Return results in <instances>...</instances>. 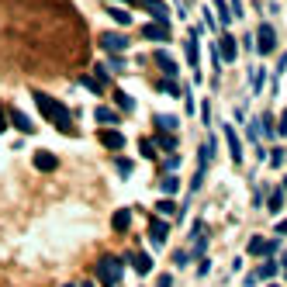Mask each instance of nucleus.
I'll list each match as a JSON object with an SVG mask.
<instances>
[{"mask_svg": "<svg viewBox=\"0 0 287 287\" xmlns=\"http://www.w3.org/2000/svg\"><path fill=\"white\" fill-rule=\"evenodd\" d=\"M159 145L166 149V152H173V149H177V139H173V135H159Z\"/></svg>", "mask_w": 287, "mask_h": 287, "instance_id": "nucleus-23", "label": "nucleus"}, {"mask_svg": "<svg viewBox=\"0 0 287 287\" xmlns=\"http://www.w3.org/2000/svg\"><path fill=\"white\" fill-rule=\"evenodd\" d=\"M187 62L197 69V42H194V38H190V42H187Z\"/></svg>", "mask_w": 287, "mask_h": 287, "instance_id": "nucleus-21", "label": "nucleus"}, {"mask_svg": "<svg viewBox=\"0 0 287 287\" xmlns=\"http://www.w3.org/2000/svg\"><path fill=\"white\" fill-rule=\"evenodd\" d=\"M118 107H121V111H132V107H135V101H132L128 94H118Z\"/></svg>", "mask_w": 287, "mask_h": 287, "instance_id": "nucleus-22", "label": "nucleus"}, {"mask_svg": "<svg viewBox=\"0 0 287 287\" xmlns=\"http://www.w3.org/2000/svg\"><path fill=\"white\" fill-rule=\"evenodd\" d=\"M94 118H97V125H118V121H121V114L111 111V107H97Z\"/></svg>", "mask_w": 287, "mask_h": 287, "instance_id": "nucleus-9", "label": "nucleus"}, {"mask_svg": "<svg viewBox=\"0 0 287 287\" xmlns=\"http://www.w3.org/2000/svg\"><path fill=\"white\" fill-rule=\"evenodd\" d=\"M132 266H135L139 273H149V270H152V260H149L145 253H132Z\"/></svg>", "mask_w": 287, "mask_h": 287, "instance_id": "nucleus-14", "label": "nucleus"}, {"mask_svg": "<svg viewBox=\"0 0 287 287\" xmlns=\"http://www.w3.org/2000/svg\"><path fill=\"white\" fill-rule=\"evenodd\" d=\"M156 287H173V277H170V273H163V277L156 280Z\"/></svg>", "mask_w": 287, "mask_h": 287, "instance_id": "nucleus-30", "label": "nucleus"}, {"mask_svg": "<svg viewBox=\"0 0 287 287\" xmlns=\"http://www.w3.org/2000/svg\"><path fill=\"white\" fill-rule=\"evenodd\" d=\"M263 249H266V242H263V239H260V235H256V239H253V242H249V253H263Z\"/></svg>", "mask_w": 287, "mask_h": 287, "instance_id": "nucleus-27", "label": "nucleus"}, {"mask_svg": "<svg viewBox=\"0 0 287 287\" xmlns=\"http://www.w3.org/2000/svg\"><path fill=\"white\" fill-rule=\"evenodd\" d=\"M173 263H177V266H187V263H190V253H184V249H180V253L173 256Z\"/></svg>", "mask_w": 287, "mask_h": 287, "instance_id": "nucleus-28", "label": "nucleus"}, {"mask_svg": "<svg viewBox=\"0 0 287 287\" xmlns=\"http://www.w3.org/2000/svg\"><path fill=\"white\" fill-rule=\"evenodd\" d=\"M35 104H38V111H42L49 121H56V125H59V132H73L76 135V128L69 125V111H66V104H59L56 97H49V94H42V90H35Z\"/></svg>", "mask_w": 287, "mask_h": 287, "instance_id": "nucleus-1", "label": "nucleus"}, {"mask_svg": "<svg viewBox=\"0 0 287 287\" xmlns=\"http://www.w3.org/2000/svg\"><path fill=\"white\" fill-rule=\"evenodd\" d=\"M11 121H14V125H18L21 132H35V125H31V121H28L21 111H11Z\"/></svg>", "mask_w": 287, "mask_h": 287, "instance_id": "nucleus-16", "label": "nucleus"}, {"mask_svg": "<svg viewBox=\"0 0 287 287\" xmlns=\"http://www.w3.org/2000/svg\"><path fill=\"white\" fill-rule=\"evenodd\" d=\"M101 145H107V149H121V145H125V139H121L118 132H101Z\"/></svg>", "mask_w": 287, "mask_h": 287, "instance_id": "nucleus-13", "label": "nucleus"}, {"mask_svg": "<svg viewBox=\"0 0 287 287\" xmlns=\"http://www.w3.org/2000/svg\"><path fill=\"white\" fill-rule=\"evenodd\" d=\"M107 14H111L118 24H132V14H128V11H121V7H107Z\"/></svg>", "mask_w": 287, "mask_h": 287, "instance_id": "nucleus-18", "label": "nucleus"}, {"mask_svg": "<svg viewBox=\"0 0 287 287\" xmlns=\"http://www.w3.org/2000/svg\"><path fill=\"white\" fill-rule=\"evenodd\" d=\"M111 225H114V232H128V225H132V211H128V208H121V211H114Z\"/></svg>", "mask_w": 287, "mask_h": 287, "instance_id": "nucleus-8", "label": "nucleus"}, {"mask_svg": "<svg viewBox=\"0 0 287 287\" xmlns=\"http://www.w3.org/2000/svg\"><path fill=\"white\" fill-rule=\"evenodd\" d=\"M273 273H277V263H273V260H266V263L260 266V273H253V277L260 280V277H273Z\"/></svg>", "mask_w": 287, "mask_h": 287, "instance_id": "nucleus-20", "label": "nucleus"}, {"mask_svg": "<svg viewBox=\"0 0 287 287\" xmlns=\"http://www.w3.org/2000/svg\"><path fill=\"white\" fill-rule=\"evenodd\" d=\"M80 83H83L87 90H94V94H101V83H97V80H90V76H80Z\"/></svg>", "mask_w": 287, "mask_h": 287, "instance_id": "nucleus-24", "label": "nucleus"}, {"mask_svg": "<svg viewBox=\"0 0 287 287\" xmlns=\"http://www.w3.org/2000/svg\"><path fill=\"white\" fill-rule=\"evenodd\" d=\"M235 52H239V49H235V38H232V35H222V56H225L228 62H235Z\"/></svg>", "mask_w": 287, "mask_h": 287, "instance_id": "nucleus-12", "label": "nucleus"}, {"mask_svg": "<svg viewBox=\"0 0 287 287\" xmlns=\"http://www.w3.org/2000/svg\"><path fill=\"white\" fill-rule=\"evenodd\" d=\"M97 277H101V284L114 287V284L121 280V256H101V263H97Z\"/></svg>", "mask_w": 287, "mask_h": 287, "instance_id": "nucleus-2", "label": "nucleus"}, {"mask_svg": "<svg viewBox=\"0 0 287 287\" xmlns=\"http://www.w3.org/2000/svg\"><path fill=\"white\" fill-rule=\"evenodd\" d=\"M280 132H287V111H284V125H280Z\"/></svg>", "mask_w": 287, "mask_h": 287, "instance_id": "nucleus-32", "label": "nucleus"}, {"mask_svg": "<svg viewBox=\"0 0 287 287\" xmlns=\"http://www.w3.org/2000/svg\"><path fill=\"white\" fill-rule=\"evenodd\" d=\"M156 66H159L163 73H166V76H173V73H177V62H173L166 52H156Z\"/></svg>", "mask_w": 287, "mask_h": 287, "instance_id": "nucleus-11", "label": "nucleus"}, {"mask_svg": "<svg viewBox=\"0 0 287 287\" xmlns=\"http://www.w3.org/2000/svg\"><path fill=\"white\" fill-rule=\"evenodd\" d=\"M273 49H277V35L270 24H263L260 28V52H273Z\"/></svg>", "mask_w": 287, "mask_h": 287, "instance_id": "nucleus-5", "label": "nucleus"}, {"mask_svg": "<svg viewBox=\"0 0 287 287\" xmlns=\"http://www.w3.org/2000/svg\"><path fill=\"white\" fill-rule=\"evenodd\" d=\"M159 90H163V94H173V97L180 94V90H177V83H173V80H163V83H159Z\"/></svg>", "mask_w": 287, "mask_h": 287, "instance_id": "nucleus-25", "label": "nucleus"}, {"mask_svg": "<svg viewBox=\"0 0 287 287\" xmlns=\"http://www.w3.org/2000/svg\"><path fill=\"white\" fill-rule=\"evenodd\" d=\"M177 184H180L177 177H166V180H163L159 187H163V190H166V194H173V190H177Z\"/></svg>", "mask_w": 287, "mask_h": 287, "instance_id": "nucleus-26", "label": "nucleus"}, {"mask_svg": "<svg viewBox=\"0 0 287 287\" xmlns=\"http://www.w3.org/2000/svg\"><path fill=\"white\" fill-rule=\"evenodd\" d=\"M166 235H170V225H166V222H159V218L149 222V242L156 246V249H159L163 242H166Z\"/></svg>", "mask_w": 287, "mask_h": 287, "instance_id": "nucleus-4", "label": "nucleus"}, {"mask_svg": "<svg viewBox=\"0 0 287 287\" xmlns=\"http://www.w3.org/2000/svg\"><path fill=\"white\" fill-rule=\"evenodd\" d=\"M118 170L128 177V173H132V159H118Z\"/></svg>", "mask_w": 287, "mask_h": 287, "instance_id": "nucleus-29", "label": "nucleus"}, {"mask_svg": "<svg viewBox=\"0 0 287 287\" xmlns=\"http://www.w3.org/2000/svg\"><path fill=\"white\" fill-rule=\"evenodd\" d=\"M139 4H142V7L159 21V24H166V4H159V0H139Z\"/></svg>", "mask_w": 287, "mask_h": 287, "instance_id": "nucleus-6", "label": "nucleus"}, {"mask_svg": "<svg viewBox=\"0 0 287 287\" xmlns=\"http://www.w3.org/2000/svg\"><path fill=\"white\" fill-rule=\"evenodd\" d=\"M225 135H228V145H232V159L239 163V159H242V145H239V135H235L232 128H225Z\"/></svg>", "mask_w": 287, "mask_h": 287, "instance_id": "nucleus-15", "label": "nucleus"}, {"mask_svg": "<svg viewBox=\"0 0 287 287\" xmlns=\"http://www.w3.org/2000/svg\"><path fill=\"white\" fill-rule=\"evenodd\" d=\"M156 125H159L163 132H166V135H170V132L177 128V118H173V114H159V118H156Z\"/></svg>", "mask_w": 287, "mask_h": 287, "instance_id": "nucleus-17", "label": "nucleus"}, {"mask_svg": "<svg viewBox=\"0 0 287 287\" xmlns=\"http://www.w3.org/2000/svg\"><path fill=\"white\" fill-rule=\"evenodd\" d=\"M277 232H280V235H287V222H280V225H277Z\"/></svg>", "mask_w": 287, "mask_h": 287, "instance_id": "nucleus-31", "label": "nucleus"}, {"mask_svg": "<svg viewBox=\"0 0 287 287\" xmlns=\"http://www.w3.org/2000/svg\"><path fill=\"white\" fill-rule=\"evenodd\" d=\"M101 49H107V52H121V49H128V35H111V31H101Z\"/></svg>", "mask_w": 287, "mask_h": 287, "instance_id": "nucleus-3", "label": "nucleus"}, {"mask_svg": "<svg viewBox=\"0 0 287 287\" xmlns=\"http://www.w3.org/2000/svg\"><path fill=\"white\" fill-rule=\"evenodd\" d=\"M0 132H4V118H0Z\"/></svg>", "mask_w": 287, "mask_h": 287, "instance_id": "nucleus-33", "label": "nucleus"}, {"mask_svg": "<svg viewBox=\"0 0 287 287\" xmlns=\"http://www.w3.org/2000/svg\"><path fill=\"white\" fill-rule=\"evenodd\" d=\"M35 166H38V170H56L59 159H56L52 152H35Z\"/></svg>", "mask_w": 287, "mask_h": 287, "instance_id": "nucleus-10", "label": "nucleus"}, {"mask_svg": "<svg viewBox=\"0 0 287 287\" xmlns=\"http://www.w3.org/2000/svg\"><path fill=\"white\" fill-rule=\"evenodd\" d=\"M83 287H94V284H83Z\"/></svg>", "mask_w": 287, "mask_h": 287, "instance_id": "nucleus-34", "label": "nucleus"}, {"mask_svg": "<svg viewBox=\"0 0 287 287\" xmlns=\"http://www.w3.org/2000/svg\"><path fill=\"white\" fill-rule=\"evenodd\" d=\"M280 204H284V190H273V194H270V204H266L270 215H277V211H280Z\"/></svg>", "mask_w": 287, "mask_h": 287, "instance_id": "nucleus-19", "label": "nucleus"}, {"mask_svg": "<svg viewBox=\"0 0 287 287\" xmlns=\"http://www.w3.org/2000/svg\"><path fill=\"white\" fill-rule=\"evenodd\" d=\"M149 42H166L170 38V31H166V24H145V31H142Z\"/></svg>", "mask_w": 287, "mask_h": 287, "instance_id": "nucleus-7", "label": "nucleus"}]
</instances>
